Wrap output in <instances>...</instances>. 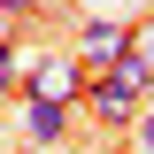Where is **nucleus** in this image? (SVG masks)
I'll list each match as a JSON object with an SVG mask.
<instances>
[{"label": "nucleus", "instance_id": "1", "mask_svg": "<svg viewBox=\"0 0 154 154\" xmlns=\"http://www.w3.org/2000/svg\"><path fill=\"white\" fill-rule=\"evenodd\" d=\"M85 116H93L100 131H123V123H139V116H146V85H139L123 62H108V69L85 77Z\"/></svg>", "mask_w": 154, "mask_h": 154}, {"label": "nucleus", "instance_id": "6", "mask_svg": "<svg viewBox=\"0 0 154 154\" xmlns=\"http://www.w3.org/2000/svg\"><path fill=\"white\" fill-rule=\"evenodd\" d=\"M8 85H16V38L0 31V93H8Z\"/></svg>", "mask_w": 154, "mask_h": 154}, {"label": "nucleus", "instance_id": "4", "mask_svg": "<svg viewBox=\"0 0 154 154\" xmlns=\"http://www.w3.org/2000/svg\"><path fill=\"white\" fill-rule=\"evenodd\" d=\"M23 93H46V100H85V62H77V54L38 62V77L23 85Z\"/></svg>", "mask_w": 154, "mask_h": 154}, {"label": "nucleus", "instance_id": "5", "mask_svg": "<svg viewBox=\"0 0 154 154\" xmlns=\"http://www.w3.org/2000/svg\"><path fill=\"white\" fill-rule=\"evenodd\" d=\"M46 16V0H0V31L16 38V23H38Z\"/></svg>", "mask_w": 154, "mask_h": 154}, {"label": "nucleus", "instance_id": "7", "mask_svg": "<svg viewBox=\"0 0 154 154\" xmlns=\"http://www.w3.org/2000/svg\"><path fill=\"white\" fill-rule=\"evenodd\" d=\"M139 146H146V154H154V108H146V116H139Z\"/></svg>", "mask_w": 154, "mask_h": 154}, {"label": "nucleus", "instance_id": "3", "mask_svg": "<svg viewBox=\"0 0 154 154\" xmlns=\"http://www.w3.org/2000/svg\"><path fill=\"white\" fill-rule=\"evenodd\" d=\"M69 108H77V100H46V93H23V139H31V146H54V139L69 131Z\"/></svg>", "mask_w": 154, "mask_h": 154}, {"label": "nucleus", "instance_id": "2", "mask_svg": "<svg viewBox=\"0 0 154 154\" xmlns=\"http://www.w3.org/2000/svg\"><path fill=\"white\" fill-rule=\"evenodd\" d=\"M131 38H139V23L93 16L85 31H77V62H93V69H108V62H123V54H131Z\"/></svg>", "mask_w": 154, "mask_h": 154}]
</instances>
